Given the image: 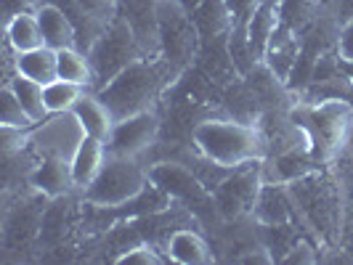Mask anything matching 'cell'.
<instances>
[{"instance_id":"6da1fadb","label":"cell","mask_w":353,"mask_h":265,"mask_svg":"<svg viewBox=\"0 0 353 265\" xmlns=\"http://www.w3.org/2000/svg\"><path fill=\"white\" fill-rule=\"evenodd\" d=\"M287 189L295 202L298 220H303V226L314 233L316 244L321 242L324 249L337 247L343 239L345 199H343V183L337 178L335 167L327 165L311 176L287 183Z\"/></svg>"},{"instance_id":"7a4b0ae2","label":"cell","mask_w":353,"mask_h":265,"mask_svg":"<svg viewBox=\"0 0 353 265\" xmlns=\"http://www.w3.org/2000/svg\"><path fill=\"white\" fill-rule=\"evenodd\" d=\"M181 72L168 59H139L128 70H123L112 83L96 90V96L104 101L114 120H125L130 114H139L146 109H154L162 90L176 80Z\"/></svg>"},{"instance_id":"3957f363","label":"cell","mask_w":353,"mask_h":265,"mask_svg":"<svg viewBox=\"0 0 353 265\" xmlns=\"http://www.w3.org/2000/svg\"><path fill=\"white\" fill-rule=\"evenodd\" d=\"M290 120L305 136L308 151L321 165H335L340 154H345V138L353 123V104L345 98L327 101H303L295 98L287 109Z\"/></svg>"},{"instance_id":"277c9868","label":"cell","mask_w":353,"mask_h":265,"mask_svg":"<svg viewBox=\"0 0 353 265\" xmlns=\"http://www.w3.org/2000/svg\"><path fill=\"white\" fill-rule=\"evenodd\" d=\"M192 141L199 157L229 170L265 159V141L261 127L242 120H226V117L202 120L192 130Z\"/></svg>"},{"instance_id":"5b68a950","label":"cell","mask_w":353,"mask_h":265,"mask_svg":"<svg viewBox=\"0 0 353 265\" xmlns=\"http://www.w3.org/2000/svg\"><path fill=\"white\" fill-rule=\"evenodd\" d=\"M149 186V170L139 165V159L130 157H106L101 173L83 194V202L90 207L114 210L128 202L139 199Z\"/></svg>"},{"instance_id":"8992f818","label":"cell","mask_w":353,"mask_h":265,"mask_svg":"<svg viewBox=\"0 0 353 265\" xmlns=\"http://www.w3.org/2000/svg\"><path fill=\"white\" fill-rule=\"evenodd\" d=\"M88 59L93 64V77H96V90L104 88L106 83H112L123 70H128L133 61L146 59L136 43V37L130 32V27L125 24L117 14H112L109 21L99 30V35L93 37L88 48ZM93 90V93H96Z\"/></svg>"},{"instance_id":"52a82bcc","label":"cell","mask_w":353,"mask_h":265,"mask_svg":"<svg viewBox=\"0 0 353 265\" xmlns=\"http://www.w3.org/2000/svg\"><path fill=\"white\" fill-rule=\"evenodd\" d=\"M263 159L248 162L242 167H234L229 176L218 183L212 191V207L223 220H239L252 215L258 191L263 186Z\"/></svg>"},{"instance_id":"ba28073f","label":"cell","mask_w":353,"mask_h":265,"mask_svg":"<svg viewBox=\"0 0 353 265\" xmlns=\"http://www.w3.org/2000/svg\"><path fill=\"white\" fill-rule=\"evenodd\" d=\"M159 17V43L162 59H168L178 72L194 59L196 51V30L186 14L181 0H157Z\"/></svg>"},{"instance_id":"9c48e42d","label":"cell","mask_w":353,"mask_h":265,"mask_svg":"<svg viewBox=\"0 0 353 265\" xmlns=\"http://www.w3.org/2000/svg\"><path fill=\"white\" fill-rule=\"evenodd\" d=\"M85 138V130L74 112H59L51 114L46 123L32 127L30 146L37 151V157H61L72 159L77 146Z\"/></svg>"},{"instance_id":"30bf717a","label":"cell","mask_w":353,"mask_h":265,"mask_svg":"<svg viewBox=\"0 0 353 265\" xmlns=\"http://www.w3.org/2000/svg\"><path fill=\"white\" fill-rule=\"evenodd\" d=\"M159 114L157 109H146L139 114H130L125 120H117L112 127V136L106 141L109 157H130L139 159L143 151H149L159 136Z\"/></svg>"},{"instance_id":"8fae6325","label":"cell","mask_w":353,"mask_h":265,"mask_svg":"<svg viewBox=\"0 0 353 265\" xmlns=\"http://www.w3.org/2000/svg\"><path fill=\"white\" fill-rule=\"evenodd\" d=\"M114 14L130 27L139 48L146 59H157L162 53L159 43V17H157V0H117Z\"/></svg>"},{"instance_id":"7c38bea8","label":"cell","mask_w":353,"mask_h":265,"mask_svg":"<svg viewBox=\"0 0 353 265\" xmlns=\"http://www.w3.org/2000/svg\"><path fill=\"white\" fill-rule=\"evenodd\" d=\"M149 180L157 186L159 191L170 199L181 202H205L212 199V194L205 189V183L196 178V173L189 165L181 162H157L149 167Z\"/></svg>"},{"instance_id":"4fadbf2b","label":"cell","mask_w":353,"mask_h":265,"mask_svg":"<svg viewBox=\"0 0 353 265\" xmlns=\"http://www.w3.org/2000/svg\"><path fill=\"white\" fill-rule=\"evenodd\" d=\"M252 220L268 229V226H290L298 220V210H295V202L290 196L287 183H274V180H263L258 199H255V207H252Z\"/></svg>"},{"instance_id":"5bb4252c","label":"cell","mask_w":353,"mask_h":265,"mask_svg":"<svg viewBox=\"0 0 353 265\" xmlns=\"http://www.w3.org/2000/svg\"><path fill=\"white\" fill-rule=\"evenodd\" d=\"M301 48H303L301 35L292 32L290 27H284V24H276L274 35H271L268 45H265L263 61H261V64L282 83L284 88H287V80H290V74L295 70L298 59H301Z\"/></svg>"},{"instance_id":"9a60e30c","label":"cell","mask_w":353,"mask_h":265,"mask_svg":"<svg viewBox=\"0 0 353 265\" xmlns=\"http://www.w3.org/2000/svg\"><path fill=\"white\" fill-rule=\"evenodd\" d=\"M321 167H327V165H321L311 151H308V146L301 143V146H295V149H287L282 154H271V157L263 159V178L265 180H274V183H292V180H298L303 176H311V173H316Z\"/></svg>"},{"instance_id":"2e32d148","label":"cell","mask_w":353,"mask_h":265,"mask_svg":"<svg viewBox=\"0 0 353 265\" xmlns=\"http://www.w3.org/2000/svg\"><path fill=\"white\" fill-rule=\"evenodd\" d=\"M37 21L43 30V40L53 51H64V48H80V35L74 30V21L70 14L56 6V3H40L35 6Z\"/></svg>"},{"instance_id":"e0dca14e","label":"cell","mask_w":353,"mask_h":265,"mask_svg":"<svg viewBox=\"0 0 353 265\" xmlns=\"http://www.w3.org/2000/svg\"><path fill=\"white\" fill-rule=\"evenodd\" d=\"M30 186L40 191L48 199H59V196H70L74 189L72 180V167L70 159L61 157H40V162L35 165V170L30 173Z\"/></svg>"},{"instance_id":"ac0fdd59","label":"cell","mask_w":353,"mask_h":265,"mask_svg":"<svg viewBox=\"0 0 353 265\" xmlns=\"http://www.w3.org/2000/svg\"><path fill=\"white\" fill-rule=\"evenodd\" d=\"M106 157V141H99L93 136H85L83 143L77 146V151L72 154L70 167H72V180H74V189L77 191H85L90 183L96 180V176L101 173Z\"/></svg>"},{"instance_id":"d6986e66","label":"cell","mask_w":353,"mask_h":265,"mask_svg":"<svg viewBox=\"0 0 353 265\" xmlns=\"http://www.w3.org/2000/svg\"><path fill=\"white\" fill-rule=\"evenodd\" d=\"M279 6H282V0H261L248 21V45L255 64L263 61L265 45L279 24Z\"/></svg>"},{"instance_id":"ffe728a7","label":"cell","mask_w":353,"mask_h":265,"mask_svg":"<svg viewBox=\"0 0 353 265\" xmlns=\"http://www.w3.org/2000/svg\"><path fill=\"white\" fill-rule=\"evenodd\" d=\"M165 257L178 265H208L212 263V249L196 231L178 229L165 242Z\"/></svg>"},{"instance_id":"44dd1931","label":"cell","mask_w":353,"mask_h":265,"mask_svg":"<svg viewBox=\"0 0 353 265\" xmlns=\"http://www.w3.org/2000/svg\"><path fill=\"white\" fill-rule=\"evenodd\" d=\"M14 72L21 77H30L40 85H48L59 77V51L48 45H40L32 51L14 53Z\"/></svg>"},{"instance_id":"7402d4cb","label":"cell","mask_w":353,"mask_h":265,"mask_svg":"<svg viewBox=\"0 0 353 265\" xmlns=\"http://www.w3.org/2000/svg\"><path fill=\"white\" fill-rule=\"evenodd\" d=\"M74 114H77V120L83 125V130H85V136H93V138H99V141H109V136H112V127H114V114H112V109L90 90L85 93L74 109H72Z\"/></svg>"},{"instance_id":"603a6c76","label":"cell","mask_w":353,"mask_h":265,"mask_svg":"<svg viewBox=\"0 0 353 265\" xmlns=\"http://www.w3.org/2000/svg\"><path fill=\"white\" fill-rule=\"evenodd\" d=\"M6 45L14 53L32 51V48L46 45L35 8H24V11H17V14L8 17V21H6Z\"/></svg>"},{"instance_id":"cb8c5ba5","label":"cell","mask_w":353,"mask_h":265,"mask_svg":"<svg viewBox=\"0 0 353 265\" xmlns=\"http://www.w3.org/2000/svg\"><path fill=\"white\" fill-rule=\"evenodd\" d=\"M6 83H8L11 90L17 93V98L21 101L24 112L32 117V123L40 125L51 117V112H48V106H46V85H40V83L30 80V77H21V74H17V72L8 74Z\"/></svg>"},{"instance_id":"d4e9b609","label":"cell","mask_w":353,"mask_h":265,"mask_svg":"<svg viewBox=\"0 0 353 265\" xmlns=\"http://www.w3.org/2000/svg\"><path fill=\"white\" fill-rule=\"evenodd\" d=\"M59 77L77 83V85H85L88 90H96V77H93V64L88 59V51H80V48L59 51Z\"/></svg>"},{"instance_id":"484cf974","label":"cell","mask_w":353,"mask_h":265,"mask_svg":"<svg viewBox=\"0 0 353 265\" xmlns=\"http://www.w3.org/2000/svg\"><path fill=\"white\" fill-rule=\"evenodd\" d=\"M321 14V3L319 0H282L279 6V24L290 27L292 32L305 35L311 30V24Z\"/></svg>"},{"instance_id":"4316f807","label":"cell","mask_w":353,"mask_h":265,"mask_svg":"<svg viewBox=\"0 0 353 265\" xmlns=\"http://www.w3.org/2000/svg\"><path fill=\"white\" fill-rule=\"evenodd\" d=\"M90 93L85 85H77V83H70V80H61L56 77L53 83L46 85V106L51 114H59V112H72L74 104Z\"/></svg>"},{"instance_id":"83f0119b","label":"cell","mask_w":353,"mask_h":265,"mask_svg":"<svg viewBox=\"0 0 353 265\" xmlns=\"http://www.w3.org/2000/svg\"><path fill=\"white\" fill-rule=\"evenodd\" d=\"M0 127H24V130L35 127L32 117L24 112V106L8 83L3 85V93H0Z\"/></svg>"},{"instance_id":"f1b7e54d","label":"cell","mask_w":353,"mask_h":265,"mask_svg":"<svg viewBox=\"0 0 353 265\" xmlns=\"http://www.w3.org/2000/svg\"><path fill=\"white\" fill-rule=\"evenodd\" d=\"M117 265H162L170 263L165 255H159V249H154L152 244H136V247H128L125 252H120L114 257Z\"/></svg>"},{"instance_id":"f546056e","label":"cell","mask_w":353,"mask_h":265,"mask_svg":"<svg viewBox=\"0 0 353 265\" xmlns=\"http://www.w3.org/2000/svg\"><path fill=\"white\" fill-rule=\"evenodd\" d=\"M279 263H284V265L319 263V249H316V244H314L311 239H305V236H298V239H295V244H292V247L284 252Z\"/></svg>"},{"instance_id":"4dcf8cb0","label":"cell","mask_w":353,"mask_h":265,"mask_svg":"<svg viewBox=\"0 0 353 265\" xmlns=\"http://www.w3.org/2000/svg\"><path fill=\"white\" fill-rule=\"evenodd\" d=\"M335 51L343 64H353V19H348V21L340 24Z\"/></svg>"},{"instance_id":"1f68e13d","label":"cell","mask_w":353,"mask_h":265,"mask_svg":"<svg viewBox=\"0 0 353 265\" xmlns=\"http://www.w3.org/2000/svg\"><path fill=\"white\" fill-rule=\"evenodd\" d=\"M321 11L332 17L337 24L353 19V0H321Z\"/></svg>"},{"instance_id":"d6a6232c","label":"cell","mask_w":353,"mask_h":265,"mask_svg":"<svg viewBox=\"0 0 353 265\" xmlns=\"http://www.w3.org/2000/svg\"><path fill=\"white\" fill-rule=\"evenodd\" d=\"M345 154L353 159V123H351V130H348V138H345Z\"/></svg>"},{"instance_id":"836d02e7","label":"cell","mask_w":353,"mask_h":265,"mask_svg":"<svg viewBox=\"0 0 353 265\" xmlns=\"http://www.w3.org/2000/svg\"><path fill=\"white\" fill-rule=\"evenodd\" d=\"M109 3H117V0H109Z\"/></svg>"},{"instance_id":"e575fe53","label":"cell","mask_w":353,"mask_h":265,"mask_svg":"<svg viewBox=\"0 0 353 265\" xmlns=\"http://www.w3.org/2000/svg\"><path fill=\"white\" fill-rule=\"evenodd\" d=\"M319 3H321V0H319Z\"/></svg>"}]
</instances>
